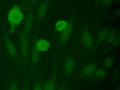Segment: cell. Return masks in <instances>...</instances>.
I'll return each mask as SVG.
<instances>
[{"label":"cell","mask_w":120,"mask_h":90,"mask_svg":"<svg viewBox=\"0 0 120 90\" xmlns=\"http://www.w3.org/2000/svg\"><path fill=\"white\" fill-rule=\"evenodd\" d=\"M23 19V14L18 6H14L9 11L7 19L10 25L15 26L20 24Z\"/></svg>","instance_id":"cell-1"},{"label":"cell","mask_w":120,"mask_h":90,"mask_svg":"<svg viewBox=\"0 0 120 90\" xmlns=\"http://www.w3.org/2000/svg\"><path fill=\"white\" fill-rule=\"evenodd\" d=\"M50 44L49 41L44 39H39L36 41L35 47L39 52H44L47 51L50 48Z\"/></svg>","instance_id":"cell-2"},{"label":"cell","mask_w":120,"mask_h":90,"mask_svg":"<svg viewBox=\"0 0 120 90\" xmlns=\"http://www.w3.org/2000/svg\"><path fill=\"white\" fill-rule=\"evenodd\" d=\"M20 41L22 55L24 57H26L27 56L28 53L29 44L27 37L24 33H22L21 35Z\"/></svg>","instance_id":"cell-3"},{"label":"cell","mask_w":120,"mask_h":90,"mask_svg":"<svg viewBox=\"0 0 120 90\" xmlns=\"http://www.w3.org/2000/svg\"><path fill=\"white\" fill-rule=\"evenodd\" d=\"M5 43L7 50L10 56L14 58H16L17 55V51L11 39L7 37L5 39Z\"/></svg>","instance_id":"cell-4"},{"label":"cell","mask_w":120,"mask_h":90,"mask_svg":"<svg viewBox=\"0 0 120 90\" xmlns=\"http://www.w3.org/2000/svg\"><path fill=\"white\" fill-rule=\"evenodd\" d=\"M82 40L83 43L85 47H90L93 44V39L91 35L88 32H83L82 35Z\"/></svg>","instance_id":"cell-5"},{"label":"cell","mask_w":120,"mask_h":90,"mask_svg":"<svg viewBox=\"0 0 120 90\" xmlns=\"http://www.w3.org/2000/svg\"><path fill=\"white\" fill-rule=\"evenodd\" d=\"M72 24L70 23L68 24L67 28L63 31H62L63 32L60 36V40L62 42H65L67 40L72 32Z\"/></svg>","instance_id":"cell-6"},{"label":"cell","mask_w":120,"mask_h":90,"mask_svg":"<svg viewBox=\"0 0 120 90\" xmlns=\"http://www.w3.org/2000/svg\"><path fill=\"white\" fill-rule=\"evenodd\" d=\"M74 62L71 59H68L65 62L64 66L65 72L67 75L71 74L74 68Z\"/></svg>","instance_id":"cell-7"},{"label":"cell","mask_w":120,"mask_h":90,"mask_svg":"<svg viewBox=\"0 0 120 90\" xmlns=\"http://www.w3.org/2000/svg\"><path fill=\"white\" fill-rule=\"evenodd\" d=\"M68 25V22L65 20H59L57 21L55 25V30L58 31H63Z\"/></svg>","instance_id":"cell-8"},{"label":"cell","mask_w":120,"mask_h":90,"mask_svg":"<svg viewBox=\"0 0 120 90\" xmlns=\"http://www.w3.org/2000/svg\"><path fill=\"white\" fill-rule=\"evenodd\" d=\"M96 69V65L94 63H90L85 66L83 68V72L86 75L92 74Z\"/></svg>","instance_id":"cell-9"},{"label":"cell","mask_w":120,"mask_h":90,"mask_svg":"<svg viewBox=\"0 0 120 90\" xmlns=\"http://www.w3.org/2000/svg\"><path fill=\"white\" fill-rule=\"evenodd\" d=\"M32 25V16L31 14L29 15L25 20L24 30L26 32H28L31 29Z\"/></svg>","instance_id":"cell-10"},{"label":"cell","mask_w":120,"mask_h":90,"mask_svg":"<svg viewBox=\"0 0 120 90\" xmlns=\"http://www.w3.org/2000/svg\"><path fill=\"white\" fill-rule=\"evenodd\" d=\"M39 57V53L36 48L33 47L31 53V60L33 64H36L38 62Z\"/></svg>","instance_id":"cell-11"},{"label":"cell","mask_w":120,"mask_h":90,"mask_svg":"<svg viewBox=\"0 0 120 90\" xmlns=\"http://www.w3.org/2000/svg\"><path fill=\"white\" fill-rule=\"evenodd\" d=\"M47 9V4L45 2L43 3L40 7L38 11V16L41 18L45 15Z\"/></svg>","instance_id":"cell-12"},{"label":"cell","mask_w":120,"mask_h":90,"mask_svg":"<svg viewBox=\"0 0 120 90\" xmlns=\"http://www.w3.org/2000/svg\"><path fill=\"white\" fill-rule=\"evenodd\" d=\"M117 32L114 31V30H111V31H109L107 36V41L109 43H112L113 44L116 37L117 36Z\"/></svg>","instance_id":"cell-13"},{"label":"cell","mask_w":120,"mask_h":90,"mask_svg":"<svg viewBox=\"0 0 120 90\" xmlns=\"http://www.w3.org/2000/svg\"><path fill=\"white\" fill-rule=\"evenodd\" d=\"M108 32H109V30L106 29L102 30L100 32L98 36V41L99 42H103L104 40H105L107 38Z\"/></svg>","instance_id":"cell-14"},{"label":"cell","mask_w":120,"mask_h":90,"mask_svg":"<svg viewBox=\"0 0 120 90\" xmlns=\"http://www.w3.org/2000/svg\"><path fill=\"white\" fill-rule=\"evenodd\" d=\"M114 63V59L112 57H110L105 59L104 61V66L106 68H110Z\"/></svg>","instance_id":"cell-15"},{"label":"cell","mask_w":120,"mask_h":90,"mask_svg":"<svg viewBox=\"0 0 120 90\" xmlns=\"http://www.w3.org/2000/svg\"><path fill=\"white\" fill-rule=\"evenodd\" d=\"M55 90V86H54V83L53 82L51 81H48L47 82H46L43 89V90Z\"/></svg>","instance_id":"cell-16"},{"label":"cell","mask_w":120,"mask_h":90,"mask_svg":"<svg viewBox=\"0 0 120 90\" xmlns=\"http://www.w3.org/2000/svg\"><path fill=\"white\" fill-rule=\"evenodd\" d=\"M7 90H18V86L16 82L11 81L8 85Z\"/></svg>","instance_id":"cell-17"},{"label":"cell","mask_w":120,"mask_h":90,"mask_svg":"<svg viewBox=\"0 0 120 90\" xmlns=\"http://www.w3.org/2000/svg\"><path fill=\"white\" fill-rule=\"evenodd\" d=\"M96 75L98 77L102 78L105 75V72L102 69H98L96 71Z\"/></svg>","instance_id":"cell-18"},{"label":"cell","mask_w":120,"mask_h":90,"mask_svg":"<svg viewBox=\"0 0 120 90\" xmlns=\"http://www.w3.org/2000/svg\"><path fill=\"white\" fill-rule=\"evenodd\" d=\"M112 79L115 81H117L119 80V72L117 70L114 71V72L112 73Z\"/></svg>","instance_id":"cell-19"},{"label":"cell","mask_w":120,"mask_h":90,"mask_svg":"<svg viewBox=\"0 0 120 90\" xmlns=\"http://www.w3.org/2000/svg\"><path fill=\"white\" fill-rule=\"evenodd\" d=\"M113 44L116 46H118L120 44V35L119 33H117L116 38L113 43Z\"/></svg>","instance_id":"cell-20"},{"label":"cell","mask_w":120,"mask_h":90,"mask_svg":"<svg viewBox=\"0 0 120 90\" xmlns=\"http://www.w3.org/2000/svg\"><path fill=\"white\" fill-rule=\"evenodd\" d=\"M15 31V26L13 25H10L9 28V32L11 34H13Z\"/></svg>","instance_id":"cell-21"},{"label":"cell","mask_w":120,"mask_h":90,"mask_svg":"<svg viewBox=\"0 0 120 90\" xmlns=\"http://www.w3.org/2000/svg\"><path fill=\"white\" fill-rule=\"evenodd\" d=\"M33 90H42V89L41 85L39 83H37L35 85Z\"/></svg>","instance_id":"cell-22"},{"label":"cell","mask_w":120,"mask_h":90,"mask_svg":"<svg viewBox=\"0 0 120 90\" xmlns=\"http://www.w3.org/2000/svg\"><path fill=\"white\" fill-rule=\"evenodd\" d=\"M113 0H105L103 2L105 5H108L110 4Z\"/></svg>","instance_id":"cell-23"},{"label":"cell","mask_w":120,"mask_h":90,"mask_svg":"<svg viewBox=\"0 0 120 90\" xmlns=\"http://www.w3.org/2000/svg\"><path fill=\"white\" fill-rule=\"evenodd\" d=\"M120 9H118L117 10H116L114 13V15L116 16H119L120 15Z\"/></svg>","instance_id":"cell-24"},{"label":"cell","mask_w":120,"mask_h":90,"mask_svg":"<svg viewBox=\"0 0 120 90\" xmlns=\"http://www.w3.org/2000/svg\"><path fill=\"white\" fill-rule=\"evenodd\" d=\"M120 90V88H119V85H118L116 90Z\"/></svg>","instance_id":"cell-25"},{"label":"cell","mask_w":120,"mask_h":90,"mask_svg":"<svg viewBox=\"0 0 120 90\" xmlns=\"http://www.w3.org/2000/svg\"><path fill=\"white\" fill-rule=\"evenodd\" d=\"M98 0V1H104L105 0Z\"/></svg>","instance_id":"cell-26"},{"label":"cell","mask_w":120,"mask_h":90,"mask_svg":"<svg viewBox=\"0 0 120 90\" xmlns=\"http://www.w3.org/2000/svg\"><path fill=\"white\" fill-rule=\"evenodd\" d=\"M37 0H33V1H34V2H35V1H36Z\"/></svg>","instance_id":"cell-27"},{"label":"cell","mask_w":120,"mask_h":90,"mask_svg":"<svg viewBox=\"0 0 120 90\" xmlns=\"http://www.w3.org/2000/svg\"><path fill=\"white\" fill-rule=\"evenodd\" d=\"M59 90H63L62 89H59Z\"/></svg>","instance_id":"cell-28"},{"label":"cell","mask_w":120,"mask_h":90,"mask_svg":"<svg viewBox=\"0 0 120 90\" xmlns=\"http://www.w3.org/2000/svg\"></svg>","instance_id":"cell-29"}]
</instances>
